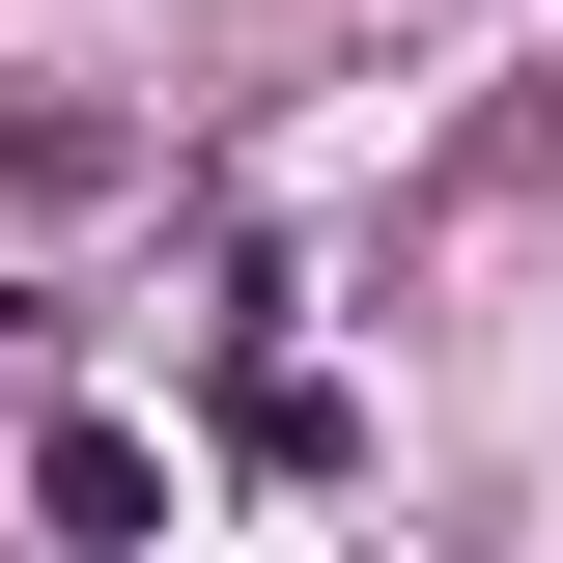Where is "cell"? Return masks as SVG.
I'll return each mask as SVG.
<instances>
[{"label": "cell", "mask_w": 563, "mask_h": 563, "mask_svg": "<svg viewBox=\"0 0 563 563\" xmlns=\"http://www.w3.org/2000/svg\"><path fill=\"white\" fill-rule=\"evenodd\" d=\"M29 507H57V536H113V563H141V536H169V451H141V422H57V451H29Z\"/></svg>", "instance_id": "6da1fadb"}]
</instances>
